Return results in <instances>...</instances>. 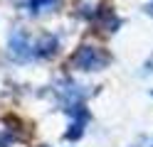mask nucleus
<instances>
[{
    "mask_svg": "<svg viewBox=\"0 0 153 147\" xmlns=\"http://www.w3.org/2000/svg\"><path fill=\"white\" fill-rule=\"evenodd\" d=\"M109 64V54H104L99 47L94 44H82L74 52V56L69 59V66L82 69V71H99Z\"/></svg>",
    "mask_w": 153,
    "mask_h": 147,
    "instance_id": "obj_1",
    "label": "nucleus"
},
{
    "mask_svg": "<svg viewBox=\"0 0 153 147\" xmlns=\"http://www.w3.org/2000/svg\"><path fill=\"white\" fill-rule=\"evenodd\" d=\"M7 54L13 61H30L35 56V44H30V39L22 29H13L10 39H7Z\"/></svg>",
    "mask_w": 153,
    "mask_h": 147,
    "instance_id": "obj_2",
    "label": "nucleus"
},
{
    "mask_svg": "<svg viewBox=\"0 0 153 147\" xmlns=\"http://www.w3.org/2000/svg\"><path fill=\"white\" fill-rule=\"evenodd\" d=\"M67 113L72 115V123H69V130L64 132V140H79V137L84 135L87 123H89V113H87V108H84V103L69 108Z\"/></svg>",
    "mask_w": 153,
    "mask_h": 147,
    "instance_id": "obj_3",
    "label": "nucleus"
},
{
    "mask_svg": "<svg viewBox=\"0 0 153 147\" xmlns=\"http://www.w3.org/2000/svg\"><path fill=\"white\" fill-rule=\"evenodd\" d=\"M57 86H59L57 88V96H59V103L64 105V110H69V108L79 105L84 101V91L74 81H59Z\"/></svg>",
    "mask_w": 153,
    "mask_h": 147,
    "instance_id": "obj_4",
    "label": "nucleus"
},
{
    "mask_svg": "<svg viewBox=\"0 0 153 147\" xmlns=\"http://www.w3.org/2000/svg\"><path fill=\"white\" fill-rule=\"evenodd\" d=\"M91 22L99 29H104V32H116V29L121 27V20L116 17L114 7H109V5H101L97 12H91Z\"/></svg>",
    "mask_w": 153,
    "mask_h": 147,
    "instance_id": "obj_5",
    "label": "nucleus"
},
{
    "mask_svg": "<svg viewBox=\"0 0 153 147\" xmlns=\"http://www.w3.org/2000/svg\"><path fill=\"white\" fill-rule=\"evenodd\" d=\"M57 44H59V39L57 37H52V34H47V37H42L40 42L35 44V56H52L54 52H57Z\"/></svg>",
    "mask_w": 153,
    "mask_h": 147,
    "instance_id": "obj_6",
    "label": "nucleus"
},
{
    "mask_svg": "<svg viewBox=\"0 0 153 147\" xmlns=\"http://www.w3.org/2000/svg\"><path fill=\"white\" fill-rule=\"evenodd\" d=\"M57 5V0H27V7H30V12L37 15V12H45V10H50Z\"/></svg>",
    "mask_w": 153,
    "mask_h": 147,
    "instance_id": "obj_7",
    "label": "nucleus"
},
{
    "mask_svg": "<svg viewBox=\"0 0 153 147\" xmlns=\"http://www.w3.org/2000/svg\"><path fill=\"white\" fill-rule=\"evenodd\" d=\"M13 145V135L10 132H0V147H10Z\"/></svg>",
    "mask_w": 153,
    "mask_h": 147,
    "instance_id": "obj_8",
    "label": "nucleus"
},
{
    "mask_svg": "<svg viewBox=\"0 0 153 147\" xmlns=\"http://www.w3.org/2000/svg\"><path fill=\"white\" fill-rule=\"evenodd\" d=\"M148 12H153V3H151V5H148Z\"/></svg>",
    "mask_w": 153,
    "mask_h": 147,
    "instance_id": "obj_9",
    "label": "nucleus"
}]
</instances>
